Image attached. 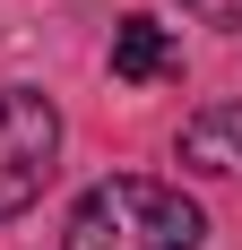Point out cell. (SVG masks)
<instances>
[{
	"label": "cell",
	"instance_id": "6da1fadb",
	"mask_svg": "<svg viewBox=\"0 0 242 250\" xmlns=\"http://www.w3.org/2000/svg\"><path fill=\"white\" fill-rule=\"evenodd\" d=\"M199 242H208L199 199H182L173 181H147V173L96 181L61 233V250H199Z\"/></svg>",
	"mask_w": 242,
	"mask_h": 250
},
{
	"label": "cell",
	"instance_id": "7a4b0ae2",
	"mask_svg": "<svg viewBox=\"0 0 242 250\" xmlns=\"http://www.w3.org/2000/svg\"><path fill=\"white\" fill-rule=\"evenodd\" d=\"M61 173V104L44 86H0V225L52 190Z\"/></svg>",
	"mask_w": 242,
	"mask_h": 250
},
{
	"label": "cell",
	"instance_id": "3957f363",
	"mask_svg": "<svg viewBox=\"0 0 242 250\" xmlns=\"http://www.w3.org/2000/svg\"><path fill=\"white\" fill-rule=\"evenodd\" d=\"M182 164L191 173H242V104H208L182 121Z\"/></svg>",
	"mask_w": 242,
	"mask_h": 250
},
{
	"label": "cell",
	"instance_id": "277c9868",
	"mask_svg": "<svg viewBox=\"0 0 242 250\" xmlns=\"http://www.w3.org/2000/svg\"><path fill=\"white\" fill-rule=\"evenodd\" d=\"M182 69V52H173V35L156 18H121L113 26V78L121 86H147V78H173Z\"/></svg>",
	"mask_w": 242,
	"mask_h": 250
},
{
	"label": "cell",
	"instance_id": "5b68a950",
	"mask_svg": "<svg viewBox=\"0 0 242 250\" xmlns=\"http://www.w3.org/2000/svg\"><path fill=\"white\" fill-rule=\"evenodd\" d=\"M191 18H208V26H242V0H182Z\"/></svg>",
	"mask_w": 242,
	"mask_h": 250
}]
</instances>
